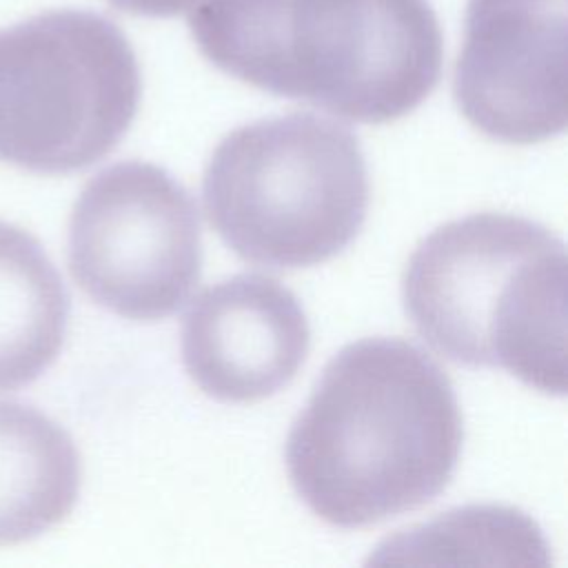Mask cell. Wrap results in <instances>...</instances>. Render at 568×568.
<instances>
[{
    "instance_id": "7c38bea8",
    "label": "cell",
    "mask_w": 568,
    "mask_h": 568,
    "mask_svg": "<svg viewBox=\"0 0 568 568\" xmlns=\"http://www.w3.org/2000/svg\"><path fill=\"white\" fill-rule=\"evenodd\" d=\"M195 0H109L111 7L140 18H173L193 7Z\"/></svg>"
},
{
    "instance_id": "52a82bcc",
    "label": "cell",
    "mask_w": 568,
    "mask_h": 568,
    "mask_svg": "<svg viewBox=\"0 0 568 568\" xmlns=\"http://www.w3.org/2000/svg\"><path fill=\"white\" fill-rule=\"evenodd\" d=\"M453 98L481 133L532 144L566 129V0H468Z\"/></svg>"
},
{
    "instance_id": "7a4b0ae2",
    "label": "cell",
    "mask_w": 568,
    "mask_h": 568,
    "mask_svg": "<svg viewBox=\"0 0 568 568\" xmlns=\"http://www.w3.org/2000/svg\"><path fill=\"white\" fill-rule=\"evenodd\" d=\"M189 29L220 71L364 124L410 113L442 75L428 0H200Z\"/></svg>"
},
{
    "instance_id": "8fae6325",
    "label": "cell",
    "mask_w": 568,
    "mask_h": 568,
    "mask_svg": "<svg viewBox=\"0 0 568 568\" xmlns=\"http://www.w3.org/2000/svg\"><path fill=\"white\" fill-rule=\"evenodd\" d=\"M541 528L508 506H466L377 546L373 564H521L548 566Z\"/></svg>"
},
{
    "instance_id": "8992f818",
    "label": "cell",
    "mask_w": 568,
    "mask_h": 568,
    "mask_svg": "<svg viewBox=\"0 0 568 568\" xmlns=\"http://www.w3.org/2000/svg\"><path fill=\"white\" fill-rule=\"evenodd\" d=\"M67 255L75 284L102 308L138 322L169 317L200 282L197 204L158 164H111L73 204Z\"/></svg>"
},
{
    "instance_id": "277c9868",
    "label": "cell",
    "mask_w": 568,
    "mask_h": 568,
    "mask_svg": "<svg viewBox=\"0 0 568 568\" xmlns=\"http://www.w3.org/2000/svg\"><path fill=\"white\" fill-rule=\"evenodd\" d=\"M206 217L244 262L302 268L342 253L368 209V171L344 124L295 111L226 133L202 178Z\"/></svg>"
},
{
    "instance_id": "6da1fadb",
    "label": "cell",
    "mask_w": 568,
    "mask_h": 568,
    "mask_svg": "<svg viewBox=\"0 0 568 568\" xmlns=\"http://www.w3.org/2000/svg\"><path fill=\"white\" fill-rule=\"evenodd\" d=\"M462 444V410L439 364L406 339L364 337L324 366L284 457L320 519L364 528L433 501Z\"/></svg>"
},
{
    "instance_id": "3957f363",
    "label": "cell",
    "mask_w": 568,
    "mask_h": 568,
    "mask_svg": "<svg viewBox=\"0 0 568 568\" xmlns=\"http://www.w3.org/2000/svg\"><path fill=\"white\" fill-rule=\"evenodd\" d=\"M402 302L442 357L566 393V246L550 229L493 211L446 222L413 251Z\"/></svg>"
},
{
    "instance_id": "30bf717a",
    "label": "cell",
    "mask_w": 568,
    "mask_h": 568,
    "mask_svg": "<svg viewBox=\"0 0 568 568\" xmlns=\"http://www.w3.org/2000/svg\"><path fill=\"white\" fill-rule=\"evenodd\" d=\"M71 300L42 244L0 220V393L36 382L58 357Z\"/></svg>"
},
{
    "instance_id": "ba28073f",
    "label": "cell",
    "mask_w": 568,
    "mask_h": 568,
    "mask_svg": "<svg viewBox=\"0 0 568 568\" xmlns=\"http://www.w3.org/2000/svg\"><path fill=\"white\" fill-rule=\"evenodd\" d=\"M191 382L220 402H257L291 384L306 359L311 328L291 288L240 273L204 288L180 335Z\"/></svg>"
},
{
    "instance_id": "5b68a950",
    "label": "cell",
    "mask_w": 568,
    "mask_h": 568,
    "mask_svg": "<svg viewBox=\"0 0 568 568\" xmlns=\"http://www.w3.org/2000/svg\"><path fill=\"white\" fill-rule=\"evenodd\" d=\"M140 95L135 51L102 13L55 9L0 29V162L82 171L118 146Z\"/></svg>"
},
{
    "instance_id": "9c48e42d",
    "label": "cell",
    "mask_w": 568,
    "mask_h": 568,
    "mask_svg": "<svg viewBox=\"0 0 568 568\" xmlns=\"http://www.w3.org/2000/svg\"><path fill=\"white\" fill-rule=\"evenodd\" d=\"M80 455L71 435L42 410L0 402V546L29 541L78 501Z\"/></svg>"
}]
</instances>
